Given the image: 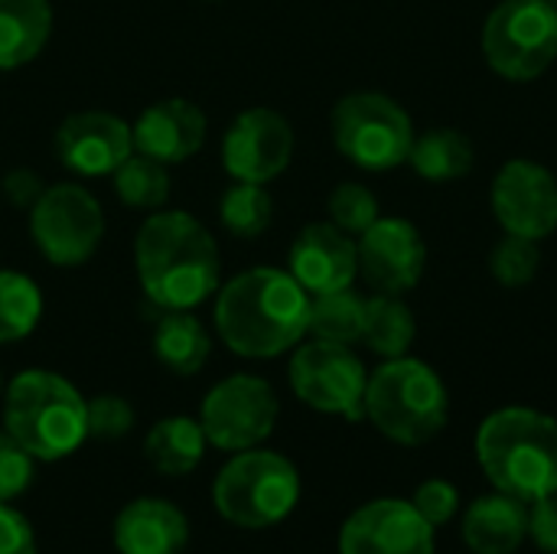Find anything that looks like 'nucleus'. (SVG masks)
<instances>
[{
  "mask_svg": "<svg viewBox=\"0 0 557 554\" xmlns=\"http://www.w3.org/2000/svg\"><path fill=\"white\" fill-rule=\"evenodd\" d=\"M539 268H542L539 242L522 238V235H509L506 232V238H499V245L490 255V271H493V278L503 287H525V284H532Z\"/></svg>",
  "mask_w": 557,
  "mask_h": 554,
  "instance_id": "obj_30",
  "label": "nucleus"
},
{
  "mask_svg": "<svg viewBox=\"0 0 557 554\" xmlns=\"http://www.w3.org/2000/svg\"><path fill=\"white\" fill-rule=\"evenodd\" d=\"M206 111L189 98H163L147 104L131 124L134 150L160 160L163 167L186 163L206 144Z\"/></svg>",
  "mask_w": 557,
  "mask_h": 554,
  "instance_id": "obj_18",
  "label": "nucleus"
},
{
  "mask_svg": "<svg viewBox=\"0 0 557 554\" xmlns=\"http://www.w3.org/2000/svg\"><path fill=\"white\" fill-rule=\"evenodd\" d=\"M476 460L490 483L522 503L557 493V421L535 408H499L476 431Z\"/></svg>",
  "mask_w": 557,
  "mask_h": 554,
  "instance_id": "obj_3",
  "label": "nucleus"
},
{
  "mask_svg": "<svg viewBox=\"0 0 557 554\" xmlns=\"http://www.w3.org/2000/svg\"><path fill=\"white\" fill-rule=\"evenodd\" d=\"M287 379L294 395L307 408L320 415H339L349 421L366 418L369 372L362 359L352 353V346L326 343V340L294 346Z\"/></svg>",
  "mask_w": 557,
  "mask_h": 554,
  "instance_id": "obj_11",
  "label": "nucleus"
},
{
  "mask_svg": "<svg viewBox=\"0 0 557 554\" xmlns=\"http://www.w3.org/2000/svg\"><path fill=\"white\" fill-rule=\"evenodd\" d=\"M414 336H418V323H414L411 307L401 297H395V294H372V297H366L362 343L375 356H382V359L408 356Z\"/></svg>",
  "mask_w": 557,
  "mask_h": 554,
  "instance_id": "obj_25",
  "label": "nucleus"
},
{
  "mask_svg": "<svg viewBox=\"0 0 557 554\" xmlns=\"http://www.w3.org/2000/svg\"><path fill=\"white\" fill-rule=\"evenodd\" d=\"M339 554H434V526L405 500H372L343 522Z\"/></svg>",
  "mask_w": 557,
  "mask_h": 554,
  "instance_id": "obj_15",
  "label": "nucleus"
},
{
  "mask_svg": "<svg viewBox=\"0 0 557 554\" xmlns=\"http://www.w3.org/2000/svg\"><path fill=\"white\" fill-rule=\"evenodd\" d=\"M490 202L509 235L542 242L557 229V180L535 160L519 157L503 163L493 180Z\"/></svg>",
  "mask_w": 557,
  "mask_h": 554,
  "instance_id": "obj_13",
  "label": "nucleus"
},
{
  "mask_svg": "<svg viewBox=\"0 0 557 554\" xmlns=\"http://www.w3.org/2000/svg\"><path fill=\"white\" fill-rule=\"evenodd\" d=\"M529 539L542 552L557 554V493L529 503Z\"/></svg>",
  "mask_w": 557,
  "mask_h": 554,
  "instance_id": "obj_36",
  "label": "nucleus"
},
{
  "mask_svg": "<svg viewBox=\"0 0 557 554\" xmlns=\"http://www.w3.org/2000/svg\"><path fill=\"white\" fill-rule=\"evenodd\" d=\"M219 219L225 225L228 235L235 238H258L261 232H268L271 219H274V199L261 183H232L222 193L219 202Z\"/></svg>",
  "mask_w": 557,
  "mask_h": 554,
  "instance_id": "obj_29",
  "label": "nucleus"
},
{
  "mask_svg": "<svg viewBox=\"0 0 557 554\" xmlns=\"http://www.w3.org/2000/svg\"><path fill=\"white\" fill-rule=\"evenodd\" d=\"M153 356L173 376H196L212 356V336L193 310H163L153 330Z\"/></svg>",
  "mask_w": 557,
  "mask_h": 554,
  "instance_id": "obj_23",
  "label": "nucleus"
},
{
  "mask_svg": "<svg viewBox=\"0 0 557 554\" xmlns=\"http://www.w3.org/2000/svg\"><path fill=\"white\" fill-rule=\"evenodd\" d=\"M300 503V473L297 467L264 447L238 451L215 473L212 506L215 513L238 529H271L284 522Z\"/></svg>",
  "mask_w": 557,
  "mask_h": 554,
  "instance_id": "obj_6",
  "label": "nucleus"
},
{
  "mask_svg": "<svg viewBox=\"0 0 557 554\" xmlns=\"http://www.w3.org/2000/svg\"><path fill=\"white\" fill-rule=\"evenodd\" d=\"M36 477V457L0 431V503L20 500Z\"/></svg>",
  "mask_w": 557,
  "mask_h": 554,
  "instance_id": "obj_33",
  "label": "nucleus"
},
{
  "mask_svg": "<svg viewBox=\"0 0 557 554\" xmlns=\"http://www.w3.org/2000/svg\"><path fill=\"white\" fill-rule=\"evenodd\" d=\"M3 431L36 464L65 460L88 441V398L59 372L26 369L3 389Z\"/></svg>",
  "mask_w": 557,
  "mask_h": 554,
  "instance_id": "obj_4",
  "label": "nucleus"
},
{
  "mask_svg": "<svg viewBox=\"0 0 557 554\" xmlns=\"http://www.w3.org/2000/svg\"><path fill=\"white\" fill-rule=\"evenodd\" d=\"M330 222L346 235H362L379 219V196L362 183H339L326 199Z\"/></svg>",
  "mask_w": 557,
  "mask_h": 554,
  "instance_id": "obj_31",
  "label": "nucleus"
},
{
  "mask_svg": "<svg viewBox=\"0 0 557 554\" xmlns=\"http://www.w3.org/2000/svg\"><path fill=\"white\" fill-rule=\"evenodd\" d=\"M277 415L281 402L271 382L248 372L215 382L199 405V424L206 431L209 447L225 454L261 447L274 434Z\"/></svg>",
  "mask_w": 557,
  "mask_h": 554,
  "instance_id": "obj_9",
  "label": "nucleus"
},
{
  "mask_svg": "<svg viewBox=\"0 0 557 554\" xmlns=\"http://www.w3.org/2000/svg\"><path fill=\"white\" fill-rule=\"evenodd\" d=\"M42 180L33 173V170H26V167H16V170H10L3 180H0V193L7 196V202L10 206H16V209H33L36 206V199L42 196Z\"/></svg>",
  "mask_w": 557,
  "mask_h": 554,
  "instance_id": "obj_37",
  "label": "nucleus"
},
{
  "mask_svg": "<svg viewBox=\"0 0 557 554\" xmlns=\"http://www.w3.org/2000/svg\"><path fill=\"white\" fill-rule=\"evenodd\" d=\"M294 157V127L274 108L242 111L222 137V167L238 183H271Z\"/></svg>",
  "mask_w": 557,
  "mask_h": 554,
  "instance_id": "obj_12",
  "label": "nucleus"
},
{
  "mask_svg": "<svg viewBox=\"0 0 557 554\" xmlns=\"http://www.w3.org/2000/svg\"><path fill=\"white\" fill-rule=\"evenodd\" d=\"M3 389H7V385H3V376H0V398H3Z\"/></svg>",
  "mask_w": 557,
  "mask_h": 554,
  "instance_id": "obj_38",
  "label": "nucleus"
},
{
  "mask_svg": "<svg viewBox=\"0 0 557 554\" xmlns=\"http://www.w3.org/2000/svg\"><path fill=\"white\" fill-rule=\"evenodd\" d=\"M215 333L242 359H274L300 346L310 294L281 268H251L215 291Z\"/></svg>",
  "mask_w": 557,
  "mask_h": 554,
  "instance_id": "obj_1",
  "label": "nucleus"
},
{
  "mask_svg": "<svg viewBox=\"0 0 557 554\" xmlns=\"http://www.w3.org/2000/svg\"><path fill=\"white\" fill-rule=\"evenodd\" d=\"M476 150L473 140L457 127H431L424 134H414L408 163L414 173L428 183H450L473 170Z\"/></svg>",
  "mask_w": 557,
  "mask_h": 554,
  "instance_id": "obj_24",
  "label": "nucleus"
},
{
  "mask_svg": "<svg viewBox=\"0 0 557 554\" xmlns=\"http://www.w3.org/2000/svg\"><path fill=\"white\" fill-rule=\"evenodd\" d=\"M134 405L121 395H95L88 398V438L95 441H121L134 428Z\"/></svg>",
  "mask_w": 557,
  "mask_h": 554,
  "instance_id": "obj_32",
  "label": "nucleus"
},
{
  "mask_svg": "<svg viewBox=\"0 0 557 554\" xmlns=\"http://www.w3.org/2000/svg\"><path fill=\"white\" fill-rule=\"evenodd\" d=\"M362 330H366V297H359L352 287L310 297L307 333L313 340L352 346L362 343Z\"/></svg>",
  "mask_w": 557,
  "mask_h": 554,
  "instance_id": "obj_26",
  "label": "nucleus"
},
{
  "mask_svg": "<svg viewBox=\"0 0 557 554\" xmlns=\"http://www.w3.org/2000/svg\"><path fill=\"white\" fill-rule=\"evenodd\" d=\"M483 56L509 82H532L557 59V13L548 0H503L483 26Z\"/></svg>",
  "mask_w": 557,
  "mask_h": 554,
  "instance_id": "obj_8",
  "label": "nucleus"
},
{
  "mask_svg": "<svg viewBox=\"0 0 557 554\" xmlns=\"http://www.w3.org/2000/svg\"><path fill=\"white\" fill-rule=\"evenodd\" d=\"M0 554H36V532L13 503H0Z\"/></svg>",
  "mask_w": 557,
  "mask_h": 554,
  "instance_id": "obj_35",
  "label": "nucleus"
},
{
  "mask_svg": "<svg viewBox=\"0 0 557 554\" xmlns=\"http://www.w3.org/2000/svg\"><path fill=\"white\" fill-rule=\"evenodd\" d=\"M52 36L49 0H0V72L29 65Z\"/></svg>",
  "mask_w": 557,
  "mask_h": 554,
  "instance_id": "obj_21",
  "label": "nucleus"
},
{
  "mask_svg": "<svg viewBox=\"0 0 557 554\" xmlns=\"http://www.w3.org/2000/svg\"><path fill=\"white\" fill-rule=\"evenodd\" d=\"M189 545L186 513L160 496L131 500L114 516L117 554H183Z\"/></svg>",
  "mask_w": 557,
  "mask_h": 554,
  "instance_id": "obj_19",
  "label": "nucleus"
},
{
  "mask_svg": "<svg viewBox=\"0 0 557 554\" xmlns=\"http://www.w3.org/2000/svg\"><path fill=\"white\" fill-rule=\"evenodd\" d=\"M206 447L209 441H206L199 418H186V415H170L157 421L144 438V457L163 477L193 473L202 464Z\"/></svg>",
  "mask_w": 557,
  "mask_h": 554,
  "instance_id": "obj_22",
  "label": "nucleus"
},
{
  "mask_svg": "<svg viewBox=\"0 0 557 554\" xmlns=\"http://www.w3.org/2000/svg\"><path fill=\"white\" fill-rule=\"evenodd\" d=\"M529 539V503L496 493L463 513V542L476 554H512Z\"/></svg>",
  "mask_w": 557,
  "mask_h": 554,
  "instance_id": "obj_20",
  "label": "nucleus"
},
{
  "mask_svg": "<svg viewBox=\"0 0 557 554\" xmlns=\"http://www.w3.org/2000/svg\"><path fill=\"white\" fill-rule=\"evenodd\" d=\"M359 274L375 294H408L421 284L428 245L408 219L379 216L356 242Z\"/></svg>",
  "mask_w": 557,
  "mask_h": 554,
  "instance_id": "obj_14",
  "label": "nucleus"
},
{
  "mask_svg": "<svg viewBox=\"0 0 557 554\" xmlns=\"http://www.w3.org/2000/svg\"><path fill=\"white\" fill-rule=\"evenodd\" d=\"M330 134L336 150L369 173H385L408 163L414 124L408 111L382 91H352L333 104Z\"/></svg>",
  "mask_w": 557,
  "mask_h": 554,
  "instance_id": "obj_7",
  "label": "nucleus"
},
{
  "mask_svg": "<svg viewBox=\"0 0 557 554\" xmlns=\"http://www.w3.org/2000/svg\"><path fill=\"white\" fill-rule=\"evenodd\" d=\"M548 3H552V7H555V13H557V0H548Z\"/></svg>",
  "mask_w": 557,
  "mask_h": 554,
  "instance_id": "obj_39",
  "label": "nucleus"
},
{
  "mask_svg": "<svg viewBox=\"0 0 557 554\" xmlns=\"http://www.w3.org/2000/svg\"><path fill=\"white\" fill-rule=\"evenodd\" d=\"M29 235L49 264L78 268L104 238V212L85 186L55 183L29 209Z\"/></svg>",
  "mask_w": 557,
  "mask_h": 554,
  "instance_id": "obj_10",
  "label": "nucleus"
},
{
  "mask_svg": "<svg viewBox=\"0 0 557 554\" xmlns=\"http://www.w3.org/2000/svg\"><path fill=\"white\" fill-rule=\"evenodd\" d=\"M366 418L395 444L421 447L434 441L450 418V398L441 376L411 356L385 359L366 385Z\"/></svg>",
  "mask_w": 557,
  "mask_h": 554,
  "instance_id": "obj_5",
  "label": "nucleus"
},
{
  "mask_svg": "<svg viewBox=\"0 0 557 554\" xmlns=\"http://www.w3.org/2000/svg\"><path fill=\"white\" fill-rule=\"evenodd\" d=\"M137 281L160 310H196L222 287V255L212 232L189 212H153L134 238Z\"/></svg>",
  "mask_w": 557,
  "mask_h": 554,
  "instance_id": "obj_2",
  "label": "nucleus"
},
{
  "mask_svg": "<svg viewBox=\"0 0 557 554\" xmlns=\"http://www.w3.org/2000/svg\"><path fill=\"white\" fill-rule=\"evenodd\" d=\"M55 153L78 176H108L134 153V134L111 111H75L55 131Z\"/></svg>",
  "mask_w": 557,
  "mask_h": 554,
  "instance_id": "obj_16",
  "label": "nucleus"
},
{
  "mask_svg": "<svg viewBox=\"0 0 557 554\" xmlns=\"http://www.w3.org/2000/svg\"><path fill=\"white\" fill-rule=\"evenodd\" d=\"M111 176L117 199L131 209H163V202L170 199V170L137 150Z\"/></svg>",
  "mask_w": 557,
  "mask_h": 554,
  "instance_id": "obj_28",
  "label": "nucleus"
},
{
  "mask_svg": "<svg viewBox=\"0 0 557 554\" xmlns=\"http://www.w3.org/2000/svg\"><path fill=\"white\" fill-rule=\"evenodd\" d=\"M42 317V294L23 271H0V346L26 340Z\"/></svg>",
  "mask_w": 557,
  "mask_h": 554,
  "instance_id": "obj_27",
  "label": "nucleus"
},
{
  "mask_svg": "<svg viewBox=\"0 0 557 554\" xmlns=\"http://www.w3.org/2000/svg\"><path fill=\"white\" fill-rule=\"evenodd\" d=\"M287 271L310 297L352 287V281L359 278L356 238L333 222H310L297 232L290 245Z\"/></svg>",
  "mask_w": 557,
  "mask_h": 554,
  "instance_id": "obj_17",
  "label": "nucleus"
},
{
  "mask_svg": "<svg viewBox=\"0 0 557 554\" xmlns=\"http://www.w3.org/2000/svg\"><path fill=\"white\" fill-rule=\"evenodd\" d=\"M411 506L421 513L424 522H431V526L437 529V526H447V522L457 516L460 493H457L454 483H447V480H428V483H421L418 493L411 496Z\"/></svg>",
  "mask_w": 557,
  "mask_h": 554,
  "instance_id": "obj_34",
  "label": "nucleus"
}]
</instances>
